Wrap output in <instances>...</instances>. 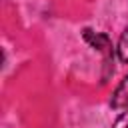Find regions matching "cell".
<instances>
[{
	"mask_svg": "<svg viewBox=\"0 0 128 128\" xmlns=\"http://www.w3.org/2000/svg\"><path fill=\"white\" fill-rule=\"evenodd\" d=\"M84 38L92 44V46H96L102 54H104V58H106V64H110V56H112V42H110V38L106 36V34H94L92 30H84Z\"/></svg>",
	"mask_w": 128,
	"mask_h": 128,
	"instance_id": "obj_1",
	"label": "cell"
},
{
	"mask_svg": "<svg viewBox=\"0 0 128 128\" xmlns=\"http://www.w3.org/2000/svg\"><path fill=\"white\" fill-rule=\"evenodd\" d=\"M110 104L112 108H128V76H124V80L116 86Z\"/></svg>",
	"mask_w": 128,
	"mask_h": 128,
	"instance_id": "obj_2",
	"label": "cell"
},
{
	"mask_svg": "<svg viewBox=\"0 0 128 128\" xmlns=\"http://www.w3.org/2000/svg\"><path fill=\"white\" fill-rule=\"evenodd\" d=\"M118 58L122 60V62H126L128 64V28L122 32V36H120V42H118Z\"/></svg>",
	"mask_w": 128,
	"mask_h": 128,
	"instance_id": "obj_3",
	"label": "cell"
},
{
	"mask_svg": "<svg viewBox=\"0 0 128 128\" xmlns=\"http://www.w3.org/2000/svg\"><path fill=\"white\" fill-rule=\"evenodd\" d=\"M114 128H128V112H124L122 116H118V120L114 122Z\"/></svg>",
	"mask_w": 128,
	"mask_h": 128,
	"instance_id": "obj_4",
	"label": "cell"
}]
</instances>
